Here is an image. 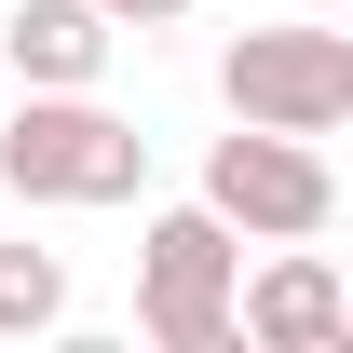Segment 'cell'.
<instances>
[{
    "mask_svg": "<svg viewBox=\"0 0 353 353\" xmlns=\"http://www.w3.org/2000/svg\"><path fill=\"white\" fill-rule=\"evenodd\" d=\"M299 14H340V0H299Z\"/></svg>",
    "mask_w": 353,
    "mask_h": 353,
    "instance_id": "9c48e42d",
    "label": "cell"
},
{
    "mask_svg": "<svg viewBox=\"0 0 353 353\" xmlns=\"http://www.w3.org/2000/svg\"><path fill=\"white\" fill-rule=\"evenodd\" d=\"M190 204H218L245 245H312V231L340 218V176H326V150H312V136L231 123L218 150H204V190H190Z\"/></svg>",
    "mask_w": 353,
    "mask_h": 353,
    "instance_id": "277c9868",
    "label": "cell"
},
{
    "mask_svg": "<svg viewBox=\"0 0 353 353\" xmlns=\"http://www.w3.org/2000/svg\"><path fill=\"white\" fill-rule=\"evenodd\" d=\"M218 95L231 123H272V136H340L353 123V28L299 14V28H245L218 54Z\"/></svg>",
    "mask_w": 353,
    "mask_h": 353,
    "instance_id": "3957f363",
    "label": "cell"
},
{
    "mask_svg": "<svg viewBox=\"0 0 353 353\" xmlns=\"http://www.w3.org/2000/svg\"><path fill=\"white\" fill-rule=\"evenodd\" d=\"M68 326V259L54 245H0V340H41Z\"/></svg>",
    "mask_w": 353,
    "mask_h": 353,
    "instance_id": "52a82bcc",
    "label": "cell"
},
{
    "mask_svg": "<svg viewBox=\"0 0 353 353\" xmlns=\"http://www.w3.org/2000/svg\"><path fill=\"white\" fill-rule=\"evenodd\" d=\"M231 340H259V353H340L353 340V285L312 245H272L259 272H231Z\"/></svg>",
    "mask_w": 353,
    "mask_h": 353,
    "instance_id": "5b68a950",
    "label": "cell"
},
{
    "mask_svg": "<svg viewBox=\"0 0 353 353\" xmlns=\"http://www.w3.org/2000/svg\"><path fill=\"white\" fill-rule=\"evenodd\" d=\"M0 190L14 204H136L150 190V136L95 109V82H28L0 123Z\"/></svg>",
    "mask_w": 353,
    "mask_h": 353,
    "instance_id": "6da1fadb",
    "label": "cell"
},
{
    "mask_svg": "<svg viewBox=\"0 0 353 353\" xmlns=\"http://www.w3.org/2000/svg\"><path fill=\"white\" fill-rule=\"evenodd\" d=\"M231 272H245V231L218 204H163L136 231V326H150V353H231Z\"/></svg>",
    "mask_w": 353,
    "mask_h": 353,
    "instance_id": "7a4b0ae2",
    "label": "cell"
},
{
    "mask_svg": "<svg viewBox=\"0 0 353 353\" xmlns=\"http://www.w3.org/2000/svg\"><path fill=\"white\" fill-rule=\"evenodd\" d=\"M109 41H123V28H109L95 0H14V14H0V68H14V82H95Z\"/></svg>",
    "mask_w": 353,
    "mask_h": 353,
    "instance_id": "8992f818",
    "label": "cell"
},
{
    "mask_svg": "<svg viewBox=\"0 0 353 353\" xmlns=\"http://www.w3.org/2000/svg\"><path fill=\"white\" fill-rule=\"evenodd\" d=\"M95 14H109V28H176L190 0H95Z\"/></svg>",
    "mask_w": 353,
    "mask_h": 353,
    "instance_id": "ba28073f",
    "label": "cell"
}]
</instances>
